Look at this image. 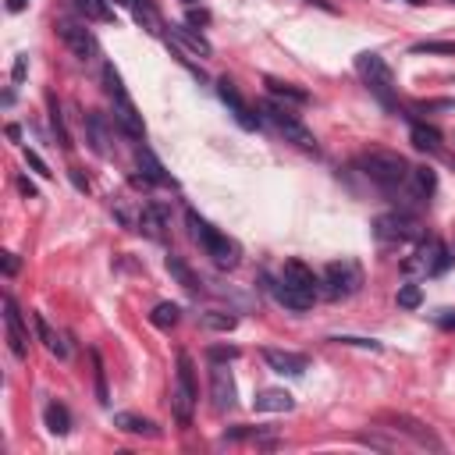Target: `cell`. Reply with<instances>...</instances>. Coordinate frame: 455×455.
<instances>
[{
    "instance_id": "cell-1",
    "label": "cell",
    "mask_w": 455,
    "mask_h": 455,
    "mask_svg": "<svg viewBox=\"0 0 455 455\" xmlns=\"http://www.w3.org/2000/svg\"><path fill=\"white\" fill-rule=\"evenodd\" d=\"M185 224H189V235L206 249V256H214V263L217 267H224V271H232V267L238 263V245L228 238V235H221L217 228L210 224V221H203L196 210H185Z\"/></svg>"
},
{
    "instance_id": "cell-2",
    "label": "cell",
    "mask_w": 455,
    "mask_h": 455,
    "mask_svg": "<svg viewBox=\"0 0 455 455\" xmlns=\"http://www.w3.org/2000/svg\"><path fill=\"white\" fill-rule=\"evenodd\" d=\"M359 171L374 181V185H381V189H399V185H406L409 181V164H406V157H399V153H388V150H366V153H359Z\"/></svg>"
},
{
    "instance_id": "cell-3",
    "label": "cell",
    "mask_w": 455,
    "mask_h": 455,
    "mask_svg": "<svg viewBox=\"0 0 455 455\" xmlns=\"http://www.w3.org/2000/svg\"><path fill=\"white\" fill-rule=\"evenodd\" d=\"M103 86H107V96L114 103V121L121 125V132L132 135V139H142V132H146V129H142V118H139L135 103H132V96L125 89V82H121V75L114 71V65H103Z\"/></svg>"
},
{
    "instance_id": "cell-4",
    "label": "cell",
    "mask_w": 455,
    "mask_h": 455,
    "mask_svg": "<svg viewBox=\"0 0 455 455\" xmlns=\"http://www.w3.org/2000/svg\"><path fill=\"white\" fill-rule=\"evenodd\" d=\"M260 114L271 121V125L285 135V142H296L299 150H306V153H317V139H313V132H309L302 121L285 107V103H278L274 96L271 100H260Z\"/></svg>"
},
{
    "instance_id": "cell-5",
    "label": "cell",
    "mask_w": 455,
    "mask_h": 455,
    "mask_svg": "<svg viewBox=\"0 0 455 455\" xmlns=\"http://www.w3.org/2000/svg\"><path fill=\"white\" fill-rule=\"evenodd\" d=\"M356 71H359V78L370 86V93H374L384 107H395V75H391V68H388V60L381 57V54H359L356 57Z\"/></svg>"
},
{
    "instance_id": "cell-6",
    "label": "cell",
    "mask_w": 455,
    "mask_h": 455,
    "mask_svg": "<svg viewBox=\"0 0 455 455\" xmlns=\"http://www.w3.org/2000/svg\"><path fill=\"white\" fill-rule=\"evenodd\" d=\"M171 406L178 423H192V406H196V366L189 353H178V384L171 391Z\"/></svg>"
},
{
    "instance_id": "cell-7",
    "label": "cell",
    "mask_w": 455,
    "mask_h": 455,
    "mask_svg": "<svg viewBox=\"0 0 455 455\" xmlns=\"http://www.w3.org/2000/svg\"><path fill=\"white\" fill-rule=\"evenodd\" d=\"M452 260L455 256L448 253V245L441 238H420V249H417L412 260H406V271H423L430 278H438V274H445L452 267Z\"/></svg>"
},
{
    "instance_id": "cell-8",
    "label": "cell",
    "mask_w": 455,
    "mask_h": 455,
    "mask_svg": "<svg viewBox=\"0 0 455 455\" xmlns=\"http://www.w3.org/2000/svg\"><path fill=\"white\" fill-rule=\"evenodd\" d=\"M374 232L381 242H412V238H420V221L406 210H391L374 221Z\"/></svg>"
},
{
    "instance_id": "cell-9",
    "label": "cell",
    "mask_w": 455,
    "mask_h": 455,
    "mask_svg": "<svg viewBox=\"0 0 455 455\" xmlns=\"http://www.w3.org/2000/svg\"><path fill=\"white\" fill-rule=\"evenodd\" d=\"M363 285V274H359V267L356 263H327V271H324V292L331 299H342V296H353L356 288Z\"/></svg>"
},
{
    "instance_id": "cell-10",
    "label": "cell",
    "mask_w": 455,
    "mask_h": 455,
    "mask_svg": "<svg viewBox=\"0 0 455 455\" xmlns=\"http://www.w3.org/2000/svg\"><path fill=\"white\" fill-rule=\"evenodd\" d=\"M57 36L68 43V50L78 57V60H89L96 54V39L93 32L86 29V22H71V18H60L57 22Z\"/></svg>"
},
{
    "instance_id": "cell-11",
    "label": "cell",
    "mask_w": 455,
    "mask_h": 455,
    "mask_svg": "<svg viewBox=\"0 0 455 455\" xmlns=\"http://www.w3.org/2000/svg\"><path fill=\"white\" fill-rule=\"evenodd\" d=\"M217 96L224 100V107L232 111V118L238 121V125H242L245 132H256V129H260V118L249 111V103H245V100L238 96V89H235L228 78H221V82H217Z\"/></svg>"
},
{
    "instance_id": "cell-12",
    "label": "cell",
    "mask_w": 455,
    "mask_h": 455,
    "mask_svg": "<svg viewBox=\"0 0 455 455\" xmlns=\"http://www.w3.org/2000/svg\"><path fill=\"white\" fill-rule=\"evenodd\" d=\"M4 324H8V342H11V353L18 359L29 356V331H25V320L18 313V306L11 296H4Z\"/></svg>"
},
{
    "instance_id": "cell-13",
    "label": "cell",
    "mask_w": 455,
    "mask_h": 455,
    "mask_svg": "<svg viewBox=\"0 0 455 455\" xmlns=\"http://www.w3.org/2000/svg\"><path fill=\"white\" fill-rule=\"evenodd\" d=\"M210 399H214V409L224 412L235 406V381H232V370L228 363H214L210 366Z\"/></svg>"
},
{
    "instance_id": "cell-14",
    "label": "cell",
    "mask_w": 455,
    "mask_h": 455,
    "mask_svg": "<svg viewBox=\"0 0 455 455\" xmlns=\"http://www.w3.org/2000/svg\"><path fill=\"white\" fill-rule=\"evenodd\" d=\"M263 363L274 374H288V377H302L309 370V356L302 353H285V348H263Z\"/></svg>"
},
{
    "instance_id": "cell-15",
    "label": "cell",
    "mask_w": 455,
    "mask_h": 455,
    "mask_svg": "<svg viewBox=\"0 0 455 455\" xmlns=\"http://www.w3.org/2000/svg\"><path fill=\"white\" fill-rule=\"evenodd\" d=\"M388 423H391V430L409 434V438L417 441V445H423V448H434V452H441V448H445L438 434H434L430 427H423L420 420H412V417H388Z\"/></svg>"
},
{
    "instance_id": "cell-16",
    "label": "cell",
    "mask_w": 455,
    "mask_h": 455,
    "mask_svg": "<svg viewBox=\"0 0 455 455\" xmlns=\"http://www.w3.org/2000/svg\"><path fill=\"white\" fill-rule=\"evenodd\" d=\"M271 292H274V299L285 309H292V313H306V309L313 306V299H317V292H306V288H296V285H288V281H274Z\"/></svg>"
},
{
    "instance_id": "cell-17",
    "label": "cell",
    "mask_w": 455,
    "mask_h": 455,
    "mask_svg": "<svg viewBox=\"0 0 455 455\" xmlns=\"http://www.w3.org/2000/svg\"><path fill=\"white\" fill-rule=\"evenodd\" d=\"M168 36H171V43H175V47H185L192 57H210V54H214V47L206 43L199 32H192L189 25H171Z\"/></svg>"
},
{
    "instance_id": "cell-18",
    "label": "cell",
    "mask_w": 455,
    "mask_h": 455,
    "mask_svg": "<svg viewBox=\"0 0 455 455\" xmlns=\"http://www.w3.org/2000/svg\"><path fill=\"white\" fill-rule=\"evenodd\" d=\"M135 160H139V168H142V178H146L150 185H175L171 175L164 171V164L153 157L150 146H142V142H139V146H135Z\"/></svg>"
},
{
    "instance_id": "cell-19",
    "label": "cell",
    "mask_w": 455,
    "mask_h": 455,
    "mask_svg": "<svg viewBox=\"0 0 455 455\" xmlns=\"http://www.w3.org/2000/svg\"><path fill=\"white\" fill-rule=\"evenodd\" d=\"M292 406H296V399L288 395L285 388H263L260 395L253 399V409L256 412H288Z\"/></svg>"
},
{
    "instance_id": "cell-20",
    "label": "cell",
    "mask_w": 455,
    "mask_h": 455,
    "mask_svg": "<svg viewBox=\"0 0 455 455\" xmlns=\"http://www.w3.org/2000/svg\"><path fill=\"white\" fill-rule=\"evenodd\" d=\"M281 281L296 285V288H306V292H317V274L309 271L302 260H285V267H281Z\"/></svg>"
},
{
    "instance_id": "cell-21",
    "label": "cell",
    "mask_w": 455,
    "mask_h": 455,
    "mask_svg": "<svg viewBox=\"0 0 455 455\" xmlns=\"http://www.w3.org/2000/svg\"><path fill=\"white\" fill-rule=\"evenodd\" d=\"M168 274H175V278H178V285L185 288V292H192V296H199V292H203L199 274H196V271H192V267L185 263L181 256H168Z\"/></svg>"
},
{
    "instance_id": "cell-22",
    "label": "cell",
    "mask_w": 455,
    "mask_h": 455,
    "mask_svg": "<svg viewBox=\"0 0 455 455\" xmlns=\"http://www.w3.org/2000/svg\"><path fill=\"white\" fill-rule=\"evenodd\" d=\"M32 324H36V335H39V342H43V345L50 348V353H54L57 359H65V356H68V345L60 342V335H57V331L47 324V317H43V313H32Z\"/></svg>"
},
{
    "instance_id": "cell-23",
    "label": "cell",
    "mask_w": 455,
    "mask_h": 455,
    "mask_svg": "<svg viewBox=\"0 0 455 455\" xmlns=\"http://www.w3.org/2000/svg\"><path fill=\"white\" fill-rule=\"evenodd\" d=\"M164 217H168V214H164V206H142V210H139V232H146L153 242H160L164 238Z\"/></svg>"
},
{
    "instance_id": "cell-24",
    "label": "cell",
    "mask_w": 455,
    "mask_h": 455,
    "mask_svg": "<svg viewBox=\"0 0 455 455\" xmlns=\"http://www.w3.org/2000/svg\"><path fill=\"white\" fill-rule=\"evenodd\" d=\"M409 139H412V146L423 150V153H438V150H441V132L430 129V125H420V121H412Z\"/></svg>"
},
{
    "instance_id": "cell-25",
    "label": "cell",
    "mask_w": 455,
    "mask_h": 455,
    "mask_svg": "<svg viewBox=\"0 0 455 455\" xmlns=\"http://www.w3.org/2000/svg\"><path fill=\"white\" fill-rule=\"evenodd\" d=\"M132 18H135V22L142 25V29H146L150 36H157L160 29H164V22H160V14H157V8L150 4V0H132Z\"/></svg>"
},
{
    "instance_id": "cell-26",
    "label": "cell",
    "mask_w": 455,
    "mask_h": 455,
    "mask_svg": "<svg viewBox=\"0 0 455 455\" xmlns=\"http://www.w3.org/2000/svg\"><path fill=\"white\" fill-rule=\"evenodd\" d=\"M43 420H47V430H50V434H57V438H65V434L71 430V417H68V409L60 406L57 399H54V402H47Z\"/></svg>"
},
{
    "instance_id": "cell-27",
    "label": "cell",
    "mask_w": 455,
    "mask_h": 455,
    "mask_svg": "<svg viewBox=\"0 0 455 455\" xmlns=\"http://www.w3.org/2000/svg\"><path fill=\"white\" fill-rule=\"evenodd\" d=\"M86 121V132H89V142H93V153L96 157H107V129H103V114H82Z\"/></svg>"
},
{
    "instance_id": "cell-28",
    "label": "cell",
    "mask_w": 455,
    "mask_h": 455,
    "mask_svg": "<svg viewBox=\"0 0 455 455\" xmlns=\"http://www.w3.org/2000/svg\"><path fill=\"white\" fill-rule=\"evenodd\" d=\"M114 427L125 430V434H146V438H157V434H160L150 420L135 417V412H118V417H114Z\"/></svg>"
},
{
    "instance_id": "cell-29",
    "label": "cell",
    "mask_w": 455,
    "mask_h": 455,
    "mask_svg": "<svg viewBox=\"0 0 455 455\" xmlns=\"http://www.w3.org/2000/svg\"><path fill=\"white\" fill-rule=\"evenodd\" d=\"M409 185H412V196H417V199H430L438 178H434L430 168H412V171H409Z\"/></svg>"
},
{
    "instance_id": "cell-30",
    "label": "cell",
    "mask_w": 455,
    "mask_h": 455,
    "mask_svg": "<svg viewBox=\"0 0 455 455\" xmlns=\"http://www.w3.org/2000/svg\"><path fill=\"white\" fill-rule=\"evenodd\" d=\"M178 317H181V309H178L175 302H157L153 313H150V324L160 327V331H171V327L178 324Z\"/></svg>"
},
{
    "instance_id": "cell-31",
    "label": "cell",
    "mask_w": 455,
    "mask_h": 455,
    "mask_svg": "<svg viewBox=\"0 0 455 455\" xmlns=\"http://www.w3.org/2000/svg\"><path fill=\"white\" fill-rule=\"evenodd\" d=\"M75 8L86 14V22H111V0H75Z\"/></svg>"
},
{
    "instance_id": "cell-32",
    "label": "cell",
    "mask_w": 455,
    "mask_h": 455,
    "mask_svg": "<svg viewBox=\"0 0 455 455\" xmlns=\"http://www.w3.org/2000/svg\"><path fill=\"white\" fill-rule=\"evenodd\" d=\"M267 89H271V96H278V100H292V103H306V100H309V93L299 89V86H292V82L267 78Z\"/></svg>"
},
{
    "instance_id": "cell-33",
    "label": "cell",
    "mask_w": 455,
    "mask_h": 455,
    "mask_svg": "<svg viewBox=\"0 0 455 455\" xmlns=\"http://www.w3.org/2000/svg\"><path fill=\"white\" fill-rule=\"evenodd\" d=\"M238 317L235 313H224V309H210V313H203V327L210 331H235Z\"/></svg>"
},
{
    "instance_id": "cell-34",
    "label": "cell",
    "mask_w": 455,
    "mask_h": 455,
    "mask_svg": "<svg viewBox=\"0 0 455 455\" xmlns=\"http://www.w3.org/2000/svg\"><path fill=\"white\" fill-rule=\"evenodd\" d=\"M50 125H54V132H57V146H60V150H71V135H68V129H65V118H60V107H57L54 96H50Z\"/></svg>"
},
{
    "instance_id": "cell-35",
    "label": "cell",
    "mask_w": 455,
    "mask_h": 455,
    "mask_svg": "<svg viewBox=\"0 0 455 455\" xmlns=\"http://www.w3.org/2000/svg\"><path fill=\"white\" fill-rule=\"evenodd\" d=\"M93 377H96V399L107 406V402H111V391H107V370H103L100 353H93Z\"/></svg>"
},
{
    "instance_id": "cell-36",
    "label": "cell",
    "mask_w": 455,
    "mask_h": 455,
    "mask_svg": "<svg viewBox=\"0 0 455 455\" xmlns=\"http://www.w3.org/2000/svg\"><path fill=\"white\" fill-rule=\"evenodd\" d=\"M420 302H423V288H420V285L409 281V285L399 288V306H402V309H420Z\"/></svg>"
},
{
    "instance_id": "cell-37",
    "label": "cell",
    "mask_w": 455,
    "mask_h": 455,
    "mask_svg": "<svg viewBox=\"0 0 455 455\" xmlns=\"http://www.w3.org/2000/svg\"><path fill=\"white\" fill-rule=\"evenodd\" d=\"M412 54H455V43H445V39H423V43H412Z\"/></svg>"
},
{
    "instance_id": "cell-38",
    "label": "cell",
    "mask_w": 455,
    "mask_h": 455,
    "mask_svg": "<svg viewBox=\"0 0 455 455\" xmlns=\"http://www.w3.org/2000/svg\"><path fill=\"white\" fill-rule=\"evenodd\" d=\"M206 359L210 363H232V359H238V348L235 345H210L206 348Z\"/></svg>"
},
{
    "instance_id": "cell-39",
    "label": "cell",
    "mask_w": 455,
    "mask_h": 455,
    "mask_svg": "<svg viewBox=\"0 0 455 455\" xmlns=\"http://www.w3.org/2000/svg\"><path fill=\"white\" fill-rule=\"evenodd\" d=\"M335 345H356V348H370V353H381V342H374V338H353V335H338V338H331Z\"/></svg>"
},
{
    "instance_id": "cell-40",
    "label": "cell",
    "mask_w": 455,
    "mask_h": 455,
    "mask_svg": "<svg viewBox=\"0 0 455 455\" xmlns=\"http://www.w3.org/2000/svg\"><path fill=\"white\" fill-rule=\"evenodd\" d=\"M25 160H29V168H32V171H39V175H43V178H50V175H54V171L47 168V160H43V157H39L36 150H25Z\"/></svg>"
},
{
    "instance_id": "cell-41",
    "label": "cell",
    "mask_w": 455,
    "mask_h": 455,
    "mask_svg": "<svg viewBox=\"0 0 455 455\" xmlns=\"http://www.w3.org/2000/svg\"><path fill=\"white\" fill-rule=\"evenodd\" d=\"M25 75H29V57L18 54V57H14V68H11V78H14V82H25Z\"/></svg>"
},
{
    "instance_id": "cell-42",
    "label": "cell",
    "mask_w": 455,
    "mask_h": 455,
    "mask_svg": "<svg viewBox=\"0 0 455 455\" xmlns=\"http://www.w3.org/2000/svg\"><path fill=\"white\" fill-rule=\"evenodd\" d=\"M0 267H4V274H8V278H14L22 263H18V256H14V253H4V256H0Z\"/></svg>"
},
{
    "instance_id": "cell-43",
    "label": "cell",
    "mask_w": 455,
    "mask_h": 455,
    "mask_svg": "<svg viewBox=\"0 0 455 455\" xmlns=\"http://www.w3.org/2000/svg\"><path fill=\"white\" fill-rule=\"evenodd\" d=\"M189 25H210V11H203V8H189Z\"/></svg>"
},
{
    "instance_id": "cell-44",
    "label": "cell",
    "mask_w": 455,
    "mask_h": 455,
    "mask_svg": "<svg viewBox=\"0 0 455 455\" xmlns=\"http://www.w3.org/2000/svg\"><path fill=\"white\" fill-rule=\"evenodd\" d=\"M71 181H75V189H78V192H89V178H82L78 168H71Z\"/></svg>"
},
{
    "instance_id": "cell-45",
    "label": "cell",
    "mask_w": 455,
    "mask_h": 455,
    "mask_svg": "<svg viewBox=\"0 0 455 455\" xmlns=\"http://www.w3.org/2000/svg\"><path fill=\"white\" fill-rule=\"evenodd\" d=\"M18 189H22V192H25L29 199H36V196H39V192H36V185H32L29 178H18Z\"/></svg>"
},
{
    "instance_id": "cell-46",
    "label": "cell",
    "mask_w": 455,
    "mask_h": 455,
    "mask_svg": "<svg viewBox=\"0 0 455 455\" xmlns=\"http://www.w3.org/2000/svg\"><path fill=\"white\" fill-rule=\"evenodd\" d=\"M438 324H441V327H448V331H455V313H452V309H445V313L438 317Z\"/></svg>"
},
{
    "instance_id": "cell-47",
    "label": "cell",
    "mask_w": 455,
    "mask_h": 455,
    "mask_svg": "<svg viewBox=\"0 0 455 455\" xmlns=\"http://www.w3.org/2000/svg\"><path fill=\"white\" fill-rule=\"evenodd\" d=\"M25 8H29V0H8V11H14V14L25 11Z\"/></svg>"
},
{
    "instance_id": "cell-48",
    "label": "cell",
    "mask_w": 455,
    "mask_h": 455,
    "mask_svg": "<svg viewBox=\"0 0 455 455\" xmlns=\"http://www.w3.org/2000/svg\"><path fill=\"white\" fill-rule=\"evenodd\" d=\"M8 139L18 142V139H22V129H18V125H8Z\"/></svg>"
},
{
    "instance_id": "cell-49",
    "label": "cell",
    "mask_w": 455,
    "mask_h": 455,
    "mask_svg": "<svg viewBox=\"0 0 455 455\" xmlns=\"http://www.w3.org/2000/svg\"><path fill=\"white\" fill-rule=\"evenodd\" d=\"M309 4H317V8H324V11H335V4H327V0H309Z\"/></svg>"
},
{
    "instance_id": "cell-50",
    "label": "cell",
    "mask_w": 455,
    "mask_h": 455,
    "mask_svg": "<svg viewBox=\"0 0 455 455\" xmlns=\"http://www.w3.org/2000/svg\"><path fill=\"white\" fill-rule=\"evenodd\" d=\"M111 4H132V0H111Z\"/></svg>"
},
{
    "instance_id": "cell-51",
    "label": "cell",
    "mask_w": 455,
    "mask_h": 455,
    "mask_svg": "<svg viewBox=\"0 0 455 455\" xmlns=\"http://www.w3.org/2000/svg\"><path fill=\"white\" fill-rule=\"evenodd\" d=\"M409 4H427V0H409Z\"/></svg>"
},
{
    "instance_id": "cell-52",
    "label": "cell",
    "mask_w": 455,
    "mask_h": 455,
    "mask_svg": "<svg viewBox=\"0 0 455 455\" xmlns=\"http://www.w3.org/2000/svg\"><path fill=\"white\" fill-rule=\"evenodd\" d=\"M185 4H189V8H196V0H185Z\"/></svg>"
}]
</instances>
